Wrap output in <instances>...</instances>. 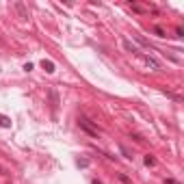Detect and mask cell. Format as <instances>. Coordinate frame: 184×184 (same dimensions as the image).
Instances as JSON below:
<instances>
[{
  "label": "cell",
  "instance_id": "obj_1",
  "mask_svg": "<svg viewBox=\"0 0 184 184\" xmlns=\"http://www.w3.org/2000/svg\"><path fill=\"white\" fill-rule=\"evenodd\" d=\"M78 126L83 128V130H85L87 134H91V137H98V132H100L95 126H91V121L87 119V117H78Z\"/></svg>",
  "mask_w": 184,
  "mask_h": 184
},
{
  "label": "cell",
  "instance_id": "obj_2",
  "mask_svg": "<svg viewBox=\"0 0 184 184\" xmlns=\"http://www.w3.org/2000/svg\"><path fill=\"white\" fill-rule=\"evenodd\" d=\"M124 48H126L128 52H132V54H139V48L134 46V43L130 41V39H124Z\"/></svg>",
  "mask_w": 184,
  "mask_h": 184
},
{
  "label": "cell",
  "instance_id": "obj_3",
  "mask_svg": "<svg viewBox=\"0 0 184 184\" xmlns=\"http://www.w3.org/2000/svg\"><path fill=\"white\" fill-rule=\"evenodd\" d=\"M145 63H147L149 67H152V70H156V72L160 70V63H158V61H156L154 57H145Z\"/></svg>",
  "mask_w": 184,
  "mask_h": 184
},
{
  "label": "cell",
  "instance_id": "obj_4",
  "mask_svg": "<svg viewBox=\"0 0 184 184\" xmlns=\"http://www.w3.org/2000/svg\"><path fill=\"white\" fill-rule=\"evenodd\" d=\"M41 67H43L48 74H52V72H54V63H52V61H46V59H43V61H41Z\"/></svg>",
  "mask_w": 184,
  "mask_h": 184
},
{
  "label": "cell",
  "instance_id": "obj_5",
  "mask_svg": "<svg viewBox=\"0 0 184 184\" xmlns=\"http://www.w3.org/2000/svg\"><path fill=\"white\" fill-rule=\"evenodd\" d=\"M15 9H17V13H20L22 17H28V11H26V7H24L22 2H15Z\"/></svg>",
  "mask_w": 184,
  "mask_h": 184
},
{
  "label": "cell",
  "instance_id": "obj_6",
  "mask_svg": "<svg viewBox=\"0 0 184 184\" xmlns=\"http://www.w3.org/2000/svg\"><path fill=\"white\" fill-rule=\"evenodd\" d=\"M154 33H156V35H158V37H167V33L162 30L160 26H154Z\"/></svg>",
  "mask_w": 184,
  "mask_h": 184
},
{
  "label": "cell",
  "instance_id": "obj_7",
  "mask_svg": "<svg viewBox=\"0 0 184 184\" xmlns=\"http://www.w3.org/2000/svg\"><path fill=\"white\" fill-rule=\"evenodd\" d=\"M0 126H2V128H9V126H11V121L7 119V117H2V115H0Z\"/></svg>",
  "mask_w": 184,
  "mask_h": 184
},
{
  "label": "cell",
  "instance_id": "obj_8",
  "mask_svg": "<svg viewBox=\"0 0 184 184\" xmlns=\"http://www.w3.org/2000/svg\"><path fill=\"white\" fill-rule=\"evenodd\" d=\"M50 98H52V106L57 108V104H59V98H57V93H54V91H50Z\"/></svg>",
  "mask_w": 184,
  "mask_h": 184
},
{
  "label": "cell",
  "instance_id": "obj_9",
  "mask_svg": "<svg viewBox=\"0 0 184 184\" xmlns=\"http://www.w3.org/2000/svg\"><path fill=\"white\" fill-rule=\"evenodd\" d=\"M137 41H139L141 46H145V48H152V46H149V41H147V39H143V37H137Z\"/></svg>",
  "mask_w": 184,
  "mask_h": 184
},
{
  "label": "cell",
  "instance_id": "obj_10",
  "mask_svg": "<svg viewBox=\"0 0 184 184\" xmlns=\"http://www.w3.org/2000/svg\"><path fill=\"white\" fill-rule=\"evenodd\" d=\"M145 165H156V160L152 158V156H145Z\"/></svg>",
  "mask_w": 184,
  "mask_h": 184
},
{
  "label": "cell",
  "instance_id": "obj_11",
  "mask_svg": "<svg viewBox=\"0 0 184 184\" xmlns=\"http://www.w3.org/2000/svg\"><path fill=\"white\" fill-rule=\"evenodd\" d=\"M119 149H121V154H124V156H126V158H130V152H128V149H126V147H124V145H121V147H119Z\"/></svg>",
  "mask_w": 184,
  "mask_h": 184
},
{
  "label": "cell",
  "instance_id": "obj_12",
  "mask_svg": "<svg viewBox=\"0 0 184 184\" xmlns=\"http://www.w3.org/2000/svg\"><path fill=\"white\" fill-rule=\"evenodd\" d=\"M78 167H89V160H80L78 158Z\"/></svg>",
  "mask_w": 184,
  "mask_h": 184
},
{
  "label": "cell",
  "instance_id": "obj_13",
  "mask_svg": "<svg viewBox=\"0 0 184 184\" xmlns=\"http://www.w3.org/2000/svg\"><path fill=\"white\" fill-rule=\"evenodd\" d=\"M119 180H121V182H126V184H130V178H128V175H119Z\"/></svg>",
  "mask_w": 184,
  "mask_h": 184
}]
</instances>
